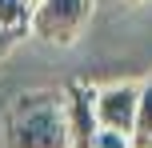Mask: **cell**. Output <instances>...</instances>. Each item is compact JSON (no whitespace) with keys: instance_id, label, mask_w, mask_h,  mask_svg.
<instances>
[{"instance_id":"obj_10","label":"cell","mask_w":152,"mask_h":148,"mask_svg":"<svg viewBox=\"0 0 152 148\" xmlns=\"http://www.w3.org/2000/svg\"><path fill=\"white\" fill-rule=\"evenodd\" d=\"M24 4H28V8H36V4H40V0H24Z\"/></svg>"},{"instance_id":"obj_2","label":"cell","mask_w":152,"mask_h":148,"mask_svg":"<svg viewBox=\"0 0 152 148\" xmlns=\"http://www.w3.org/2000/svg\"><path fill=\"white\" fill-rule=\"evenodd\" d=\"M92 20V0H40L32 8V20H28V32L44 44H76L80 32L88 28Z\"/></svg>"},{"instance_id":"obj_3","label":"cell","mask_w":152,"mask_h":148,"mask_svg":"<svg viewBox=\"0 0 152 148\" xmlns=\"http://www.w3.org/2000/svg\"><path fill=\"white\" fill-rule=\"evenodd\" d=\"M64 104V124H68V144L72 148H92V136H96V88L88 80H72L60 92Z\"/></svg>"},{"instance_id":"obj_1","label":"cell","mask_w":152,"mask_h":148,"mask_svg":"<svg viewBox=\"0 0 152 148\" xmlns=\"http://www.w3.org/2000/svg\"><path fill=\"white\" fill-rule=\"evenodd\" d=\"M4 148H72L60 92L32 88L16 96L4 112Z\"/></svg>"},{"instance_id":"obj_4","label":"cell","mask_w":152,"mask_h":148,"mask_svg":"<svg viewBox=\"0 0 152 148\" xmlns=\"http://www.w3.org/2000/svg\"><path fill=\"white\" fill-rule=\"evenodd\" d=\"M136 96H140V84H132V80L128 84L96 88V124L132 136V124H136Z\"/></svg>"},{"instance_id":"obj_5","label":"cell","mask_w":152,"mask_h":148,"mask_svg":"<svg viewBox=\"0 0 152 148\" xmlns=\"http://www.w3.org/2000/svg\"><path fill=\"white\" fill-rule=\"evenodd\" d=\"M28 20H32V8L24 0H0V28L8 36H24L28 32Z\"/></svg>"},{"instance_id":"obj_9","label":"cell","mask_w":152,"mask_h":148,"mask_svg":"<svg viewBox=\"0 0 152 148\" xmlns=\"http://www.w3.org/2000/svg\"><path fill=\"white\" fill-rule=\"evenodd\" d=\"M136 148H152V136H148V140H144V144H136Z\"/></svg>"},{"instance_id":"obj_6","label":"cell","mask_w":152,"mask_h":148,"mask_svg":"<svg viewBox=\"0 0 152 148\" xmlns=\"http://www.w3.org/2000/svg\"><path fill=\"white\" fill-rule=\"evenodd\" d=\"M152 136V76L140 84L136 96V124H132V144H144Z\"/></svg>"},{"instance_id":"obj_7","label":"cell","mask_w":152,"mask_h":148,"mask_svg":"<svg viewBox=\"0 0 152 148\" xmlns=\"http://www.w3.org/2000/svg\"><path fill=\"white\" fill-rule=\"evenodd\" d=\"M92 148H136V144H132V136H124V132L96 128V136H92Z\"/></svg>"},{"instance_id":"obj_8","label":"cell","mask_w":152,"mask_h":148,"mask_svg":"<svg viewBox=\"0 0 152 148\" xmlns=\"http://www.w3.org/2000/svg\"><path fill=\"white\" fill-rule=\"evenodd\" d=\"M12 44H16V36H8V32L0 28V56H4V52H8V48H12Z\"/></svg>"}]
</instances>
